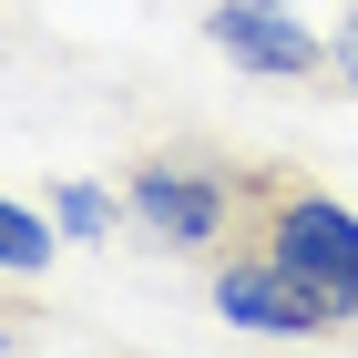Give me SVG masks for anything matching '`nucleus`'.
Masks as SVG:
<instances>
[{"label": "nucleus", "mask_w": 358, "mask_h": 358, "mask_svg": "<svg viewBox=\"0 0 358 358\" xmlns=\"http://www.w3.org/2000/svg\"><path fill=\"white\" fill-rule=\"evenodd\" d=\"M123 205H134V225L154 236V246L174 256H225L246 246V215H256V164H236V154H194V143H154V154H134L123 164Z\"/></svg>", "instance_id": "1"}, {"label": "nucleus", "mask_w": 358, "mask_h": 358, "mask_svg": "<svg viewBox=\"0 0 358 358\" xmlns=\"http://www.w3.org/2000/svg\"><path fill=\"white\" fill-rule=\"evenodd\" d=\"M246 236H256L266 256H287V266L358 328V205H338L328 185H307L297 164H256V215H246Z\"/></svg>", "instance_id": "2"}, {"label": "nucleus", "mask_w": 358, "mask_h": 358, "mask_svg": "<svg viewBox=\"0 0 358 358\" xmlns=\"http://www.w3.org/2000/svg\"><path fill=\"white\" fill-rule=\"evenodd\" d=\"M205 297H215V317H225V328H246V338H338V328H348V317H338V307L317 297L297 266H287V256H266L256 236L215 256Z\"/></svg>", "instance_id": "3"}, {"label": "nucleus", "mask_w": 358, "mask_h": 358, "mask_svg": "<svg viewBox=\"0 0 358 358\" xmlns=\"http://www.w3.org/2000/svg\"><path fill=\"white\" fill-rule=\"evenodd\" d=\"M205 41L236 72H256V83H317L328 72V31H307L287 0H215L205 10Z\"/></svg>", "instance_id": "4"}, {"label": "nucleus", "mask_w": 358, "mask_h": 358, "mask_svg": "<svg viewBox=\"0 0 358 358\" xmlns=\"http://www.w3.org/2000/svg\"><path fill=\"white\" fill-rule=\"evenodd\" d=\"M123 185H83V174H62L52 185V225H62V246H113L123 236Z\"/></svg>", "instance_id": "5"}, {"label": "nucleus", "mask_w": 358, "mask_h": 358, "mask_svg": "<svg viewBox=\"0 0 358 358\" xmlns=\"http://www.w3.org/2000/svg\"><path fill=\"white\" fill-rule=\"evenodd\" d=\"M52 246H62V225L0 194V276H41V266H52Z\"/></svg>", "instance_id": "6"}, {"label": "nucleus", "mask_w": 358, "mask_h": 358, "mask_svg": "<svg viewBox=\"0 0 358 358\" xmlns=\"http://www.w3.org/2000/svg\"><path fill=\"white\" fill-rule=\"evenodd\" d=\"M328 83H348V92H358V0L338 10V31H328Z\"/></svg>", "instance_id": "7"}]
</instances>
